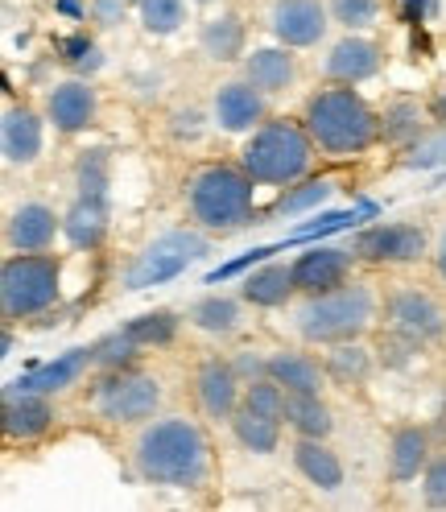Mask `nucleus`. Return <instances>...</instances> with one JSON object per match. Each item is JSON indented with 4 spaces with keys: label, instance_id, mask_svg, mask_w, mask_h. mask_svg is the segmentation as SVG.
<instances>
[{
    "label": "nucleus",
    "instance_id": "f257e3e1",
    "mask_svg": "<svg viewBox=\"0 0 446 512\" xmlns=\"http://www.w3.org/2000/svg\"><path fill=\"white\" fill-rule=\"evenodd\" d=\"M133 471L157 488H203L211 479V442L186 413L149 418L133 442Z\"/></svg>",
    "mask_w": 446,
    "mask_h": 512
},
{
    "label": "nucleus",
    "instance_id": "f03ea898",
    "mask_svg": "<svg viewBox=\"0 0 446 512\" xmlns=\"http://www.w3.org/2000/svg\"><path fill=\"white\" fill-rule=\"evenodd\" d=\"M302 124L318 153L327 157H360L380 141V116L356 91V83L318 87L302 108Z\"/></svg>",
    "mask_w": 446,
    "mask_h": 512
},
{
    "label": "nucleus",
    "instance_id": "7ed1b4c3",
    "mask_svg": "<svg viewBox=\"0 0 446 512\" xmlns=\"http://www.w3.org/2000/svg\"><path fill=\"white\" fill-rule=\"evenodd\" d=\"M186 211L203 232H236L257 215V178L244 166H199L186 178Z\"/></svg>",
    "mask_w": 446,
    "mask_h": 512
},
{
    "label": "nucleus",
    "instance_id": "20e7f679",
    "mask_svg": "<svg viewBox=\"0 0 446 512\" xmlns=\"http://www.w3.org/2000/svg\"><path fill=\"white\" fill-rule=\"evenodd\" d=\"M376 310H380V298L368 281H343L327 294H306V302L294 314V327L306 343L335 347V343L364 339Z\"/></svg>",
    "mask_w": 446,
    "mask_h": 512
},
{
    "label": "nucleus",
    "instance_id": "39448f33",
    "mask_svg": "<svg viewBox=\"0 0 446 512\" xmlns=\"http://www.w3.org/2000/svg\"><path fill=\"white\" fill-rule=\"evenodd\" d=\"M314 137L306 133V124L294 120H265L248 133L240 145V166L265 182V186H294L310 174L314 166Z\"/></svg>",
    "mask_w": 446,
    "mask_h": 512
},
{
    "label": "nucleus",
    "instance_id": "423d86ee",
    "mask_svg": "<svg viewBox=\"0 0 446 512\" xmlns=\"http://www.w3.org/2000/svg\"><path fill=\"white\" fill-rule=\"evenodd\" d=\"M58 261L46 252H13L5 269H0V314L5 323H17V318L42 314L58 302Z\"/></svg>",
    "mask_w": 446,
    "mask_h": 512
},
{
    "label": "nucleus",
    "instance_id": "0eeeda50",
    "mask_svg": "<svg viewBox=\"0 0 446 512\" xmlns=\"http://www.w3.org/2000/svg\"><path fill=\"white\" fill-rule=\"evenodd\" d=\"M211 252L207 236L190 232V228H174V232H162L157 240H149L137 256L133 265L124 269V290L129 294H141V290H153V285H166L174 277H182L195 261Z\"/></svg>",
    "mask_w": 446,
    "mask_h": 512
},
{
    "label": "nucleus",
    "instance_id": "6e6552de",
    "mask_svg": "<svg viewBox=\"0 0 446 512\" xmlns=\"http://www.w3.org/2000/svg\"><path fill=\"white\" fill-rule=\"evenodd\" d=\"M157 405H162V384H157V376L137 372V368L104 372V380L95 384V393H91V409L112 426L149 422Z\"/></svg>",
    "mask_w": 446,
    "mask_h": 512
},
{
    "label": "nucleus",
    "instance_id": "1a4fd4ad",
    "mask_svg": "<svg viewBox=\"0 0 446 512\" xmlns=\"http://www.w3.org/2000/svg\"><path fill=\"white\" fill-rule=\"evenodd\" d=\"M385 327H389V335L422 347V343H434L446 335V310L434 294L418 290V285H397L385 298Z\"/></svg>",
    "mask_w": 446,
    "mask_h": 512
},
{
    "label": "nucleus",
    "instance_id": "9d476101",
    "mask_svg": "<svg viewBox=\"0 0 446 512\" xmlns=\"http://www.w3.org/2000/svg\"><path fill=\"white\" fill-rule=\"evenodd\" d=\"M347 248H352L360 261L409 265V261H422L426 256V232L413 228V223H376V228H360Z\"/></svg>",
    "mask_w": 446,
    "mask_h": 512
},
{
    "label": "nucleus",
    "instance_id": "9b49d317",
    "mask_svg": "<svg viewBox=\"0 0 446 512\" xmlns=\"http://www.w3.org/2000/svg\"><path fill=\"white\" fill-rule=\"evenodd\" d=\"M331 25V9L323 0H273L269 9V29L281 46L290 50H306L327 38Z\"/></svg>",
    "mask_w": 446,
    "mask_h": 512
},
{
    "label": "nucleus",
    "instance_id": "f8f14e48",
    "mask_svg": "<svg viewBox=\"0 0 446 512\" xmlns=\"http://www.w3.org/2000/svg\"><path fill=\"white\" fill-rule=\"evenodd\" d=\"M195 397H199L203 418L232 422V413L244 401V380H240L236 364L232 360H219V356H207L199 364V372H195Z\"/></svg>",
    "mask_w": 446,
    "mask_h": 512
},
{
    "label": "nucleus",
    "instance_id": "ddd939ff",
    "mask_svg": "<svg viewBox=\"0 0 446 512\" xmlns=\"http://www.w3.org/2000/svg\"><path fill=\"white\" fill-rule=\"evenodd\" d=\"M360 256L352 248H335V244H314L310 252H302L294 261V285L298 294H327L335 285L352 281Z\"/></svg>",
    "mask_w": 446,
    "mask_h": 512
},
{
    "label": "nucleus",
    "instance_id": "4468645a",
    "mask_svg": "<svg viewBox=\"0 0 446 512\" xmlns=\"http://www.w3.org/2000/svg\"><path fill=\"white\" fill-rule=\"evenodd\" d=\"M265 100L269 95L261 87H252L248 79H232L215 91L211 116L223 133H252L257 124H265Z\"/></svg>",
    "mask_w": 446,
    "mask_h": 512
},
{
    "label": "nucleus",
    "instance_id": "2eb2a0df",
    "mask_svg": "<svg viewBox=\"0 0 446 512\" xmlns=\"http://www.w3.org/2000/svg\"><path fill=\"white\" fill-rule=\"evenodd\" d=\"M87 368H95V343L62 351L58 360H50V364H42V368H34V372L17 376L5 393H42V397H54V393H62V389H71V384H75Z\"/></svg>",
    "mask_w": 446,
    "mask_h": 512
},
{
    "label": "nucleus",
    "instance_id": "dca6fc26",
    "mask_svg": "<svg viewBox=\"0 0 446 512\" xmlns=\"http://www.w3.org/2000/svg\"><path fill=\"white\" fill-rule=\"evenodd\" d=\"M58 232H62V215H54V207H46L38 199H29V203L13 207L9 223H5V244H9V252H46Z\"/></svg>",
    "mask_w": 446,
    "mask_h": 512
},
{
    "label": "nucleus",
    "instance_id": "f3484780",
    "mask_svg": "<svg viewBox=\"0 0 446 512\" xmlns=\"http://www.w3.org/2000/svg\"><path fill=\"white\" fill-rule=\"evenodd\" d=\"M95 112H100V95L83 79H67L46 95V120L58 133H83L95 124Z\"/></svg>",
    "mask_w": 446,
    "mask_h": 512
},
{
    "label": "nucleus",
    "instance_id": "a211bd4d",
    "mask_svg": "<svg viewBox=\"0 0 446 512\" xmlns=\"http://www.w3.org/2000/svg\"><path fill=\"white\" fill-rule=\"evenodd\" d=\"M380 46L372 38H360V34H347L343 42L331 46L327 62H323V71L331 83H364L380 71Z\"/></svg>",
    "mask_w": 446,
    "mask_h": 512
},
{
    "label": "nucleus",
    "instance_id": "6ab92c4d",
    "mask_svg": "<svg viewBox=\"0 0 446 512\" xmlns=\"http://www.w3.org/2000/svg\"><path fill=\"white\" fill-rule=\"evenodd\" d=\"M294 451V467L306 484H314L318 492H339L343 488V459L327 446V438H302L290 446Z\"/></svg>",
    "mask_w": 446,
    "mask_h": 512
},
{
    "label": "nucleus",
    "instance_id": "aec40b11",
    "mask_svg": "<svg viewBox=\"0 0 446 512\" xmlns=\"http://www.w3.org/2000/svg\"><path fill=\"white\" fill-rule=\"evenodd\" d=\"M0 149L9 166H34L42 153V116L29 108H9L0 124Z\"/></svg>",
    "mask_w": 446,
    "mask_h": 512
},
{
    "label": "nucleus",
    "instance_id": "412c9836",
    "mask_svg": "<svg viewBox=\"0 0 446 512\" xmlns=\"http://www.w3.org/2000/svg\"><path fill=\"white\" fill-rule=\"evenodd\" d=\"M430 459H434L430 430H422V426H397L393 430V438H389V479L393 484L418 479Z\"/></svg>",
    "mask_w": 446,
    "mask_h": 512
},
{
    "label": "nucleus",
    "instance_id": "4be33fe9",
    "mask_svg": "<svg viewBox=\"0 0 446 512\" xmlns=\"http://www.w3.org/2000/svg\"><path fill=\"white\" fill-rule=\"evenodd\" d=\"M294 75H298V62L290 54V46H261L244 58V79L252 87H261L265 95H281L294 87Z\"/></svg>",
    "mask_w": 446,
    "mask_h": 512
},
{
    "label": "nucleus",
    "instance_id": "5701e85b",
    "mask_svg": "<svg viewBox=\"0 0 446 512\" xmlns=\"http://www.w3.org/2000/svg\"><path fill=\"white\" fill-rule=\"evenodd\" d=\"M54 426V409L42 393H5V434L13 442H34Z\"/></svg>",
    "mask_w": 446,
    "mask_h": 512
},
{
    "label": "nucleus",
    "instance_id": "b1692460",
    "mask_svg": "<svg viewBox=\"0 0 446 512\" xmlns=\"http://www.w3.org/2000/svg\"><path fill=\"white\" fill-rule=\"evenodd\" d=\"M298 294V285H294V265H261V269H252V277L240 285V298L248 306H261V310H277L285 306Z\"/></svg>",
    "mask_w": 446,
    "mask_h": 512
},
{
    "label": "nucleus",
    "instance_id": "393cba45",
    "mask_svg": "<svg viewBox=\"0 0 446 512\" xmlns=\"http://www.w3.org/2000/svg\"><path fill=\"white\" fill-rule=\"evenodd\" d=\"M269 376L285 393H323V380H331L327 364H318L314 356H306V351H273Z\"/></svg>",
    "mask_w": 446,
    "mask_h": 512
},
{
    "label": "nucleus",
    "instance_id": "a878e982",
    "mask_svg": "<svg viewBox=\"0 0 446 512\" xmlns=\"http://www.w3.org/2000/svg\"><path fill=\"white\" fill-rule=\"evenodd\" d=\"M62 236H67L75 248H100L108 236V199H87L79 195L71 203V211L62 215Z\"/></svg>",
    "mask_w": 446,
    "mask_h": 512
},
{
    "label": "nucleus",
    "instance_id": "bb28decb",
    "mask_svg": "<svg viewBox=\"0 0 446 512\" xmlns=\"http://www.w3.org/2000/svg\"><path fill=\"white\" fill-rule=\"evenodd\" d=\"M228 426H232L236 442L244 446V451H252V455H273L277 446H281V418H269V413L252 409V405H244V401H240V409L232 413Z\"/></svg>",
    "mask_w": 446,
    "mask_h": 512
},
{
    "label": "nucleus",
    "instance_id": "cd10ccee",
    "mask_svg": "<svg viewBox=\"0 0 446 512\" xmlns=\"http://www.w3.org/2000/svg\"><path fill=\"white\" fill-rule=\"evenodd\" d=\"M285 426L302 438H331L335 413L318 393H290L285 397Z\"/></svg>",
    "mask_w": 446,
    "mask_h": 512
},
{
    "label": "nucleus",
    "instance_id": "c85d7f7f",
    "mask_svg": "<svg viewBox=\"0 0 446 512\" xmlns=\"http://www.w3.org/2000/svg\"><path fill=\"white\" fill-rule=\"evenodd\" d=\"M244 42H248V29L236 13H219L203 25V34H199V46L211 62H236L244 54Z\"/></svg>",
    "mask_w": 446,
    "mask_h": 512
},
{
    "label": "nucleus",
    "instance_id": "c756f323",
    "mask_svg": "<svg viewBox=\"0 0 446 512\" xmlns=\"http://www.w3.org/2000/svg\"><path fill=\"white\" fill-rule=\"evenodd\" d=\"M327 376L335 380V384H343V389H352V384H364L368 376H372V351L360 343V339H352V343H335L331 351H327Z\"/></svg>",
    "mask_w": 446,
    "mask_h": 512
},
{
    "label": "nucleus",
    "instance_id": "7c9ffc66",
    "mask_svg": "<svg viewBox=\"0 0 446 512\" xmlns=\"http://www.w3.org/2000/svg\"><path fill=\"white\" fill-rule=\"evenodd\" d=\"M190 323H195L199 331L207 335H232L240 327V302L236 298H199L195 306H190Z\"/></svg>",
    "mask_w": 446,
    "mask_h": 512
},
{
    "label": "nucleus",
    "instance_id": "2f4dec72",
    "mask_svg": "<svg viewBox=\"0 0 446 512\" xmlns=\"http://www.w3.org/2000/svg\"><path fill=\"white\" fill-rule=\"evenodd\" d=\"M380 137H385L389 145H405V149H409L418 137H426V133H422V108L413 104V100L389 104L385 116H380Z\"/></svg>",
    "mask_w": 446,
    "mask_h": 512
},
{
    "label": "nucleus",
    "instance_id": "473e14b6",
    "mask_svg": "<svg viewBox=\"0 0 446 512\" xmlns=\"http://www.w3.org/2000/svg\"><path fill=\"white\" fill-rule=\"evenodd\" d=\"M368 215H376L372 203L352 207V211H331V215H323V219H314V223H302V228H294L290 236H285V244H306V240H318V236H331V232H343V228H356V223L368 219ZM285 244H277V252H281Z\"/></svg>",
    "mask_w": 446,
    "mask_h": 512
},
{
    "label": "nucleus",
    "instance_id": "72a5a7b5",
    "mask_svg": "<svg viewBox=\"0 0 446 512\" xmlns=\"http://www.w3.org/2000/svg\"><path fill=\"white\" fill-rule=\"evenodd\" d=\"M141 356V343L129 331H112L104 339H95V368L100 372H116V368H133Z\"/></svg>",
    "mask_w": 446,
    "mask_h": 512
},
{
    "label": "nucleus",
    "instance_id": "f704fd0d",
    "mask_svg": "<svg viewBox=\"0 0 446 512\" xmlns=\"http://www.w3.org/2000/svg\"><path fill=\"white\" fill-rule=\"evenodd\" d=\"M331 9V21L343 25L347 34H364L380 21V9H385V0H327Z\"/></svg>",
    "mask_w": 446,
    "mask_h": 512
},
{
    "label": "nucleus",
    "instance_id": "c9c22d12",
    "mask_svg": "<svg viewBox=\"0 0 446 512\" xmlns=\"http://www.w3.org/2000/svg\"><path fill=\"white\" fill-rule=\"evenodd\" d=\"M137 13H141V25L149 34L166 38L174 29H182L186 21V0H137Z\"/></svg>",
    "mask_w": 446,
    "mask_h": 512
},
{
    "label": "nucleus",
    "instance_id": "e433bc0d",
    "mask_svg": "<svg viewBox=\"0 0 446 512\" xmlns=\"http://www.w3.org/2000/svg\"><path fill=\"white\" fill-rule=\"evenodd\" d=\"M124 331H129L141 347H162L178 335V318H174V310H149V314L133 318V323H124Z\"/></svg>",
    "mask_w": 446,
    "mask_h": 512
},
{
    "label": "nucleus",
    "instance_id": "4c0bfd02",
    "mask_svg": "<svg viewBox=\"0 0 446 512\" xmlns=\"http://www.w3.org/2000/svg\"><path fill=\"white\" fill-rule=\"evenodd\" d=\"M331 195H335V178H310V182L294 186L290 195L277 199V215H302L310 207H323Z\"/></svg>",
    "mask_w": 446,
    "mask_h": 512
},
{
    "label": "nucleus",
    "instance_id": "58836bf2",
    "mask_svg": "<svg viewBox=\"0 0 446 512\" xmlns=\"http://www.w3.org/2000/svg\"><path fill=\"white\" fill-rule=\"evenodd\" d=\"M285 397H290V393H285L273 376H261V380L244 384V405L269 413V418H281V422H285Z\"/></svg>",
    "mask_w": 446,
    "mask_h": 512
},
{
    "label": "nucleus",
    "instance_id": "ea45409f",
    "mask_svg": "<svg viewBox=\"0 0 446 512\" xmlns=\"http://www.w3.org/2000/svg\"><path fill=\"white\" fill-rule=\"evenodd\" d=\"M79 195L108 199V153L104 149H91L79 157Z\"/></svg>",
    "mask_w": 446,
    "mask_h": 512
},
{
    "label": "nucleus",
    "instance_id": "a19ab883",
    "mask_svg": "<svg viewBox=\"0 0 446 512\" xmlns=\"http://www.w3.org/2000/svg\"><path fill=\"white\" fill-rule=\"evenodd\" d=\"M405 166L409 170H434L446 166V128H438L434 137H418L405 153Z\"/></svg>",
    "mask_w": 446,
    "mask_h": 512
},
{
    "label": "nucleus",
    "instance_id": "79ce46f5",
    "mask_svg": "<svg viewBox=\"0 0 446 512\" xmlns=\"http://www.w3.org/2000/svg\"><path fill=\"white\" fill-rule=\"evenodd\" d=\"M422 500L430 508H446V451H438L422 471Z\"/></svg>",
    "mask_w": 446,
    "mask_h": 512
},
{
    "label": "nucleus",
    "instance_id": "37998d69",
    "mask_svg": "<svg viewBox=\"0 0 446 512\" xmlns=\"http://www.w3.org/2000/svg\"><path fill=\"white\" fill-rule=\"evenodd\" d=\"M236 364V372H240V380L248 384V380H261V376H269V356H257V351H244L240 360H232Z\"/></svg>",
    "mask_w": 446,
    "mask_h": 512
},
{
    "label": "nucleus",
    "instance_id": "c03bdc74",
    "mask_svg": "<svg viewBox=\"0 0 446 512\" xmlns=\"http://www.w3.org/2000/svg\"><path fill=\"white\" fill-rule=\"evenodd\" d=\"M442 9V0H401L405 21H434Z\"/></svg>",
    "mask_w": 446,
    "mask_h": 512
},
{
    "label": "nucleus",
    "instance_id": "a18cd8bd",
    "mask_svg": "<svg viewBox=\"0 0 446 512\" xmlns=\"http://www.w3.org/2000/svg\"><path fill=\"white\" fill-rule=\"evenodd\" d=\"M91 13L100 25H116V21H124V0H95Z\"/></svg>",
    "mask_w": 446,
    "mask_h": 512
},
{
    "label": "nucleus",
    "instance_id": "49530a36",
    "mask_svg": "<svg viewBox=\"0 0 446 512\" xmlns=\"http://www.w3.org/2000/svg\"><path fill=\"white\" fill-rule=\"evenodd\" d=\"M430 116H434V124H438V128H446V83L430 95Z\"/></svg>",
    "mask_w": 446,
    "mask_h": 512
},
{
    "label": "nucleus",
    "instance_id": "de8ad7c7",
    "mask_svg": "<svg viewBox=\"0 0 446 512\" xmlns=\"http://www.w3.org/2000/svg\"><path fill=\"white\" fill-rule=\"evenodd\" d=\"M62 50H67V58H71V62H83L95 46H91L87 38H67V42H62Z\"/></svg>",
    "mask_w": 446,
    "mask_h": 512
},
{
    "label": "nucleus",
    "instance_id": "09e8293b",
    "mask_svg": "<svg viewBox=\"0 0 446 512\" xmlns=\"http://www.w3.org/2000/svg\"><path fill=\"white\" fill-rule=\"evenodd\" d=\"M434 265H438V277L446 281V232H442V240H438V252H434Z\"/></svg>",
    "mask_w": 446,
    "mask_h": 512
},
{
    "label": "nucleus",
    "instance_id": "8fccbe9b",
    "mask_svg": "<svg viewBox=\"0 0 446 512\" xmlns=\"http://www.w3.org/2000/svg\"><path fill=\"white\" fill-rule=\"evenodd\" d=\"M58 9H62V13H67V17H75V21H79V17L87 13V9L79 5V0H58Z\"/></svg>",
    "mask_w": 446,
    "mask_h": 512
},
{
    "label": "nucleus",
    "instance_id": "3c124183",
    "mask_svg": "<svg viewBox=\"0 0 446 512\" xmlns=\"http://www.w3.org/2000/svg\"><path fill=\"white\" fill-rule=\"evenodd\" d=\"M195 5H219V0H195Z\"/></svg>",
    "mask_w": 446,
    "mask_h": 512
}]
</instances>
